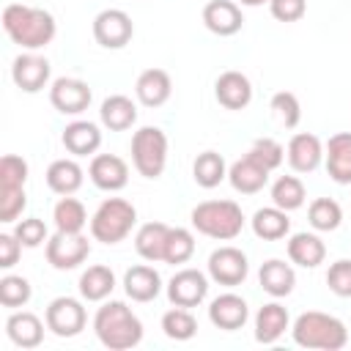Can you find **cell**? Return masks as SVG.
Segmentation results:
<instances>
[{
	"instance_id": "5",
	"label": "cell",
	"mask_w": 351,
	"mask_h": 351,
	"mask_svg": "<svg viewBox=\"0 0 351 351\" xmlns=\"http://www.w3.org/2000/svg\"><path fill=\"white\" fill-rule=\"evenodd\" d=\"M137 222V208L123 197H107L90 217V236L101 244L123 241Z\"/></svg>"
},
{
	"instance_id": "14",
	"label": "cell",
	"mask_w": 351,
	"mask_h": 351,
	"mask_svg": "<svg viewBox=\"0 0 351 351\" xmlns=\"http://www.w3.org/2000/svg\"><path fill=\"white\" fill-rule=\"evenodd\" d=\"M88 176L101 192H118L129 184V165L115 154H93Z\"/></svg>"
},
{
	"instance_id": "46",
	"label": "cell",
	"mask_w": 351,
	"mask_h": 351,
	"mask_svg": "<svg viewBox=\"0 0 351 351\" xmlns=\"http://www.w3.org/2000/svg\"><path fill=\"white\" fill-rule=\"evenodd\" d=\"M269 11L277 22H299L307 14V0H269Z\"/></svg>"
},
{
	"instance_id": "45",
	"label": "cell",
	"mask_w": 351,
	"mask_h": 351,
	"mask_svg": "<svg viewBox=\"0 0 351 351\" xmlns=\"http://www.w3.org/2000/svg\"><path fill=\"white\" fill-rule=\"evenodd\" d=\"M27 206L25 189H3L0 192V222H16Z\"/></svg>"
},
{
	"instance_id": "18",
	"label": "cell",
	"mask_w": 351,
	"mask_h": 351,
	"mask_svg": "<svg viewBox=\"0 0 351 351\" xmlns=\"http://www.w3.org/2000/svg\"><path fill=\"white\" fill-rule=\"evenodd\" d=\"M285 156L296 173H313L324 162V143L310 132H299L288 140Z\"/></svg>"
},
{
	"instance_id": "31",
	"label": "cell",
	"mask_w": 351,
	"mask_h": 351,
	"mask_svg": "<svg viewBox=\"0 0 351 351\" xmlns=\"http://www.w3.org/2000/svg\"><path fill=\"white\" fill-rule=\"evenodd\" d=\"M47 186L55 192V195H74L80 186H82V167L74 162V159H55L49 167H47Z\"/></svg>"
},
{
	"instance_id": "29",
	"label": "cell",
	"mask_w": 351,
	"mask_h": 351,
	"mask_svg": "<svg viewBox=\"0 0 351 351\" xmlns=\"http://www.w3.org/2000/svg\"><path fill=\"white\" fill-rule=\"evenodd\" d=\"M288 258L302 269H315L326 258V244L315 233H293L288 239Z\"/></svg>"
},
{
	"instance_id": "39",
	"label": "cell",
	"mask_w": 351,
	"mask_h": 351,
	"mask_svg": "<svg viewBox=\"0 0 351 351\" xmlns=\"http://www.w3.org/2000/svg\"><path fill=\"white\" fill-rule=\"evenodd\" d=\"M269 107H271L274 118L280 121V126H285V129H296V126H299V121H302V107H299L296 93H291V90H277V93L271 96Z\"/></svg>"
},
{
	"instance_id": "24",
	"label": "cell",
	"mask_w": 351,
	"mask_h": 351,
	"mask_svg": "<svg viewBox=\"0 0 351 351\" xmlns=\"http://www.w3.org/2000/svg\"><path fill=\"white\" fill-rule=\"evenodd\" d=\"M60 143L63 148L71 154V156H90L99 151L101 145V132L96 123L90 121H71L63 134H60Z\"/></svg>"
},
{
	"instance_id": "41",
	"label": "cell",
	"mask_w": 351,
	"mask_h": 351,
	"mask_svg": "<svg viewBox=\"0 0 351 351\" xmlns=\"http://www.w3.org/2000/svg\"><path fill=\"white\" fill-rule=\"evenodd\" d=\"M27 162L16 154H5L0 159V192L3 189H25V181H27Z\"/></svg>"
},
{
	"instance_id": "7",
	"label": "cell",
	"mask_w": 351,
	"mask_h": 351,
	"mask_svg": "<svg viewBox=\"0 0 351 351\" xmlns=\"http://www.w3.org/2000/svg\"><path fill=\"white\" fill-rule=\"evenodd\" d=\"M90 255V241L82 233H63L55 230V236L47 239V263L58 271L77 269Z\"/></svg>"
},
{
	"instance_id": "4",
	"label": "cell",
	"mask_w": 351,
	"mask_h": 351,
	"mask_svg": "<svg viewBox=\"0 0 351 351\" xmlns=\"http://www.w3.org/2000/svg\"><path fill=\"white\" fill-rule=\"evenodd\" d=\"M189 219L197 233L217 241H230L244 230L241 206L233 200H203L192 208Z\"/></svg>"
},
{
	"instance_id": "38",
	"label": "cell",
	"mask_w": 351,
	"mask_h": 351,
	"mask_svg": "<svg viewBox=\"0 0 351 351\" xmlns=\"http://www.w3.org/2000/svg\"><path fill=\"white\" fill-rule=\"evenodd\" d=\"M195 255V236L186 228H170L167 244H165V263H186Z\"/></svg>"
},
{
	"instance_id": "17",
	"label": "cell",
	"mask_w": 351,
	"mask_h": 351,
	"mask_svg": "<svg viewBox=\"0 0 351 351\" xmlns=\"http://www.w3.org/2000/svg\"><path fill=\"white\" fill-rule=\"evenodd\" d=\"M269 167H263L252 154H244L241 159H236L230 167H228V181L236 192L241 195H255L261 192L266 184H269Z\"/></svg>"
},
{
	"instance_id": "47",
	"label": "cell",
	"mask_w": 351,
	"mask_h": 351,
	"mask_svg": "<svg viewBox=\"0 0 351 351\" xmlns=\"http://www.w3.org/2000/svg\"><path fill=\"white\" fill-rule=\"evenodd\" d=\"M22 241L14 233H0V269H11L19 261Z\"/></svg>"
},
{
	"instance_id": "27",
	"label": "cell",
	"mask_w": 351,
	"mask_h": 351,
	"mask_svg": "<svg viewBox=\"0 0 351 351\" xmlns=\"http://www.w3.org/2000/svg\"><path fill=\"white\" fill-rule=\"evenodd\" d=\"M99 118L110 132H126L137 121V104L123 93H112L101 101Z\"/></svg>"
},
{
	"instance_id": "21",
	"label": "cell",
	"mask_w": 351,
	"mask_h": 351,
	"mask_svg": "<svg viewBox=\"0 0 351 351\" xmlns=\"http://www.w3.org/2000/svg\"><path fill=\"white\" fill-rule=\"evenodd\" d=\"M123 291L132 302H140V304L154 302L162 293V277L154 266H145V263L132 266L123 274Z\"/></svg>"
},
{
	"instance_id": "35",
	"label": "cell",
	"mask_w": 351,
	"mask_h": 351,
	"mask_svg": "<svg viewBox=\"0 0 351 351\" xmlns=\"http://www.w3.org/2000/svg\"><path fill=\"white\" fill-rule=\"evenodd\" d=\"M307 200V192H304V184L302 178L296 176H280L274 184H271V203L282 211H296L302 208Z\"/></svg>"
},
{
	"instance_id": "1",
	"label": "cell",
	"mask_w": 351,
	"mask_h": 351,
	"mask_svg": "<svg viewBox=\"0 0 351 351\" xmlns=\"http://www.w3.org/2000/svg\"><path fill=\"white\" fill-rule=\"evenodd\" d=\"M3 30L16 47H22L27 52H36V49H44L55 38L58 25H55V16L47 8L8 3L3 8Z\"/></svg>"
},
{
	"instance_id": "30",
	"label": "cell",
	"mask_w": 351,
	"mask_h": 351,
	"mask_svg": "<svg viewBox=\"0 0 351 351\" xmlns=\"http://www.w3.org/2000/svg\"><path fill=\"white\" fill-rule=\"evenodd\" d=\"M252 233L263 241H277V239H285L288 230H291V219H288V211L277 208L274 203L271 206H263L252 214Z\"/></svg>"
},
{
	"instance_id": "15",
	"label": "cell",
	"mask_w": 351,
	"mask_h": 351,
	"mask_svg": "<svg viewBox=\"0 0 351 351\" xmlns=\"http://www.w3.org/2000/svg\"><path fill=\"white\" fill-rule=\"evenodd\" d=\"M247 318H250V307H247V302H244L239 293H233V291L219 293V296L211 299V304H208V321H211L217 329L236 332V329H241V326L247 324Z\"/></svg>"
},
{
	"instance_id": "42",
	"label": "cell",
	"mask_w": 351,
	"mask_h": 351,
	"mask_svg": "<svg viewBox=\"0 0 351 351\" xmlns=\"http://www.w3.org/2000/svg\"><path fill=\"white\" fill-rule=\"evenodd\" d=\"M247 154H252L263 167H269V170H277L280 165H282V159H285V148L274 140V137H258L252 145H250V151Z\"/></svg>"
},
{
	"instance_id": "33",
	"label": "cell",
	"mask_w": 351,
	"mask_h": 351,
	"mask_svg": "<svg viewBox=\"0 0 351 351\" xmlns=\"http://www.w3.org/2000/svg\"><path fill=\"white\" fill-rule=\"evenodd\" d=\"M192 178H195V184L203 186V189L219 186V184L228 178V165H225L222 154H217V151H203V154H197L195 162H192Z\"/></svg>"
},
{
	"instance_id": "3",
	"label": "cell",
	"mask_w": 351,
	"mask_h": 351,
	"mask_svg": "<svg viewBox=\"0 0 351 351\" xmlns=\"http://www.w3.org/2000/svg\"><path fill=\"white\" fill-rule=\"evenodd\" d=\"M293 343L302 348H318V351H340L348 343V329L340 318L321 313V310H307L302 313L293 326H291Z\"/></svg>"
},
{
	"instance_id": "28",
	"label": "cell",
	"mask_w": 351,
	"mask_h": 351,
	"mask_svg": "<svg viewBox=\"0 0 351 351\" xmlns=\"http://www.w3.org/2000/svg\"><path fill=\"white\" fill-rule=\"evenodd\" d=\"M167 233H170V225H165V222H145V225H140L137 233H134V250H137V255L143 261H148V263L165 261Z\"/></svg>"
},
{
	"instance_id": "37",
	"label": "cell",
	"mask_w": 351,
	"mask_h": 351,
	"mask_svg": "<svg viewBox=\"0 0 351 351\" xmlns=\"http://www.w3.org/2000/svg\"><path fill=\"white\" fill-rule=\"evenodd\" d=\"M162 332L170 340H192L197 335V321L189 307H176L162 315Z\"/></svg>"
},
{
	"instance_id": "9",
	"label": "cell",
	"mask_w": 351,
	"mask_h": 351,
	"mask_svg": "<svg viewBox=\"0 0 351 351\" xmlns=\"http://www.w3.org/2000/svg\"><path fill=\"white\" fill-rule=\"evenodd\" d=\"M134 36V22L123 8H104L93 16V38L104 49H123Z\"/></svg>"
},
{
	"instance_id": "13",
	"label": "cell",
	"mask_w": 351,
	"mask_h": 351,
	"mask_svg": "<svg viewBox=\"0 0 351 351\" xmlns=\"http://www.w3.org/2000/svg\"><path fill=\"white\" fill-rule=\"evenodd\" d=\"M11 80L25 93H38L49 82V60L38 52H22L11 63Z\"/></svg>"
},
{
	"instance_id": "44",
	"label": "cell",
	"mask_w": 351,
	"mask_h": 351,
	"mask_svg": "<svg viewBox=\"0 0 351 351\" xmlns=\"http://www.w3.org/2000/svg\"><path fill=\"white\" fill-rule=\"evenodd\" d=\"M14 236L22 241V247H38V244H44V241L49 239L47 225H44V219H38V217L19 219V222L14 225Z\"/></svg>"
},
{
	"instance_id": "32",
	"label": "cell",
	"mask_w": 351,
	"mask_h": 351,
	"mask_svg": "<svg viewBox=\"0 0 351 351\" xmlns=\"http://www.w3.org/2000/svg\"><path fill=\"white\" fill-rule=\"evenodd\" d=\"M115 288V274L110 266H88L82 274H80V296L85 302H104Z\"/></svg>"
},
{
	"instance_id": "2",
	"label": "cell",
	"mask_w": 351,
	"mask_h": 351,
	"mask_svg": "<svg viewBox=\"0 0 351 351\" xmlns=\"http://www.w3.org/2000/svg\"><path fill=\"white\" fill-rule=\"evenodd\" d=\"M93 332L99 343L110 351H126L134 348L143 340V321L118 299L104 302L93 315Z\"/></svg>"
},
{
	"instance_id": "26",
	"label": "cell",
	"mask_w": 351,
	"mask_h": 351,
	"mask_svg": "<svg viewBox=\"0 0 351 351\" xmlns=\"http://www.w3.org/2000/svg\"><path fill=\"white\" fill-rule=\"evenodd\" d=\"M258 282H261V288H263L269 296L282 299V296H288V293L293 291V285H296V271L291 269V263H285V261H280V258H269V261L261 266V271H258Z\"/></svg>"
},
{
	"instance_id": "16",
	"label": "cell",
	"mask_w": 351,
	"mask_h": 351,
	"mask_svg": "<svg viewBox=\"0 0 351 351\" xmlns=\"http://www.w3.org/2000/svg\"><path fill=\"white\" fill-rule=\"evenodd\" d=\"M214 96L225 110H244L252 101V82L236 69L222 71L214 82Z\"/></svg>"
},
{
	"instance_id": "43",
	"label": "cell",
	"mask_w": 351,
	"mask_h": 351,
	"mask_svg": "<svg viewBox=\"0 0 351 351\" xmlns=\"http://www.w3.org/2000/svg\"><path fill=\"white\" fill-rule=\"evenodd\" d=\"M326 285L335 296L340 299H351V261L348 258H340L329 266L326 271Z\"/></svg>"
},
{
	"instance_id": "10",
	"label": "cell",
	"mask_w": 351,
	"mask_h": 351,
	"mask_svg": "<svg viewBox=\"0 0 351 351\" xmlns=\"http://www.w3.org/2000/svg\"><path fill=\"white\" fill-rule=\"evenodd\" d=\"M250 274V263H247V255L239 250V247H219L208 255V277L217 282V285H241Z\"/></svg>"
},
{
	"instance_id": "11",
	"label": "cell",
	"mask_w": 351,
	"mask_h": 351,
	"mask_svg": "<svg viewBox=\"0 0 351 351\" xmlns=\"http://www.w3.org/2000/svg\"><path fill=\"white\" fill-rule=\"evenodd\" d=\"M208 296V277L200 269H181L167 282V299L176 307H197Z\"/></svg>"
},
{
	"instance_id": "48",
	"label": "cell",
	"mask_w": 351,
	"mask_h": 351,
	"mask_svg": "<svg viewBox=\"0 0 351 351\" xmlns=\"http://www.w3.org/2000/svg\"><path fill=\"white\" fill-rule=\"evenodd\" d=\"M241 5H250V8H255V5H263V3H269V0H239Z\"/></svg>"
},
{
	"instance_id": "8",
	"label": "cell",
	"mask_w": 351,
	"mask_h": 351,
	"mask_svg": "<svg viewBox=\"0 0 351 351\" xmlns=\"http://www.w3.org/2000/svg\"><path fill=\"white\" fill-rule=\"evenodd\" d=\"M44 321H47V329L58 337H77L85 324H88V313L82 307L80 299L74 296H58L47 304V313H44Z\"/></svg>"
},
{
	"instance_id": "12",
	"label": "cell",
	"mask_w": 351,
	"mask_h": 351,
	"mask_svg": "<svg viewBox=\"0 0 351 351\" xmlns=\"http://www.w3.org/2000/svg\"><path fill=\"white\" fill-rule=\"evenodd\" d=\"M93 93L88 88V82L77 80V77H58L49 85V101L58 112L63 115H80L88 110Z\"/></svg>"
},
{
	"instance_id": "6",
	"label": "cell",
	"mask_w": 351,
	"mask_h": 351,
	"mask_svg": "<svg viewBox=\"0 0 351 351\" xmlns=\"http://www.w3.org/2000/svg\"><path fill=\"white\" fill-rule=\"evenodd\" d=\"M167 134L159 126H143L132 137V165L143 178H159L167 167Z\"/></svg>"
},
{
	"instance_id": "20",
	"label": "cell",
	"mask_w": 351,
	"mask_h": 351,
	"mask_svg": "<svg viewBox=\"0 0 351 351\" xmlns=\"http://www.w3.org/2000/svg\"><path fill=\"white\" fill-rule=\"evenodd\" d=\"M203 25L214 36H236L244 25L241 5L233 0H211L203 8Z\"/></svg>"
},
{
	"instance_id": "22",
	"label": "cell",
	"mask_w": 351,
	"mask_h": 351,
	"mask_svg": "<svg viewBox=\"0 0 351 351\" xmlns=\"http://www.w3.org/2000/svg\"><path fill=\"white\" fill-rule=\"evenodd\" d=\"M44 324L36 313H27V310H16L8 315L5 321V335L14 346L19 348H38L41 340H44Z\"/></svg>"
},
{
	"instance_id": "34",
	"label": "cell",
	"mask_w": 351,
	"mask_h": 351,
	"mask_svg": "<svg viewBox=\"0 0 351 351\" xmlns=\"http://www.w3.org/2000/svg\"><path fill=\"white\" fill-rule=\"evenodd\" d=\"M52 222H55V230H63V233H82V228L88 225V211L85 206L71 197V195H63L55 208H52Z\"/></svg>"
},
{
	"instance_id": "25",
	"label": "cell",
	"mask_w": 351,
	"mask_h": 351,
	"mask_svg": "<svg viewBox=\"0 0 351 351\" xmlns=\"http://www.w3.org/2000/svg\"><path fill=\"white\" fill-rule=\"evenodd\" d=\"M288 326H291V318L280 302H269L255 313V340L263 346L277 343Z\"/></svg>"
},
{
	"instance_id": "23",
	"label": "cell",
	"mask_w": 351,
	"mask_h": 351,
	"mask_svg": "<svg viewBox=\"0 0 351 351\" xmlns=\"http://www.w3.org/2000/svg\"><path fill=\"white\" fill-rule=\"evenodd\" d=\"M137 101L145 107H162L173 93V80L165 69H145L134 82Z\"/></svg>"
},
{
	"instance_id": "19",
	"label": "cell",
	"mask_w": 351,
	"mask_h": 351,
	"mask_svg": "<svg viewBox=\"0 0 351 351\" xmlns=\"http://www.w3.org/2000/svg\"><path fill=\"white\" fill-rule=\"evenodd\" d=\"M326 173L335 184H351V132H337L324 145Z\"/></svg>"
},
{
	"instance_id": "40",
	"label": "cell",
	"mask_w": 351,
	"mask_h": 351,
	"mask_svg": "<svg viewBox=\"0 0 351 351\" xmlns=\"http://www.w3.org/2000/svg\"><path fill=\"white\" fill-rule=\"evenodd\" d=\"M33 296V288L19 274H5L0 280V304L3 307H25Z\"/></svg>"
},
{
	"instance_id": "36",
	"label": "cell",
	"mask_w": 351,
	"mask_h": 351,
	"mask_svg": "<svg viewBox=\"0 0 351 351\" xmlns=\"http://www.w3.org/2000/svg\"><path fill=\"white\" fill-rule=\"evenodd\" d=\"M307 219H310V225H313L315 230L329 233V230H337V228H340V222H343V208H340V203L332 200V197H315V200L310 203V208H307Z\"/></svg>"
}]
</instances>
